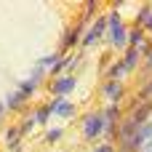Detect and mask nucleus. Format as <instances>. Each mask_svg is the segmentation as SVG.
Returning a JSON list of instances; mask_svg holds the SVG:
<instances>
[{"instance_id": "1", "label": "nucleus", "mask_w": 152, "mask_h": 152, "mask_svg": "<svg viewBox=\"0 0 152 152\" xmlns=\"http://www.w3.org/2000/svg\"><path fill=\"white\" fill-rule=\"evenodd\" d=\"M102 128H104L102 115H88L86 118V139H96L102 134Z\"/></svg>"}, {"instance_id": "2", "label": "nucleus", "mask_w": 152, "mask_h": 152, "mask_svg": "<svg viewBox=\"0 0 152 152\" xmlns=\"http://www.w3.org/2000/svg\"><path fill=\"white\" fill-rule=\"evenodd\" d=\"M110 24H112V40H115V43H126V32H123V27H120L118 13L110 16Z\"/></svg>"}, {"instance_id": "3", "label": "nucleus", "mask_w": 152, "mask_h": 152, "mask_svg": "<svg viewBox=\"0 0 152 152\" xmlns=\"http://www.w3.org/2000/svg\"><path fill=\"white\" fill-rule=\"evenodd\" d=\"M72 88H75V80H72V77H61V80H59V83L53 86V91H56L59 96H64V94H69Z\"/></svg>"}, {"instance_id": "4", "label": "nucleus", "mask_w": 152, "mask_h": 152, "mask_svg": "<svg viewBox=\"0 0 152 152\" xmlns=\"http://www.w3.org/2000/svg\"><path fill=\"white\" fill-rule=\"evenodd\" d=\"M102 32H104V21H96V27H94V29L86 35V40H83V43H86V45H91V43H94V40L102 35Z\"/></svg>"}, {"instance_id": "5", "label": "nucleus", "mask_w": 152, "mask_h": 152, "mask_svg": "<svg viewBox=\"0 0 152 152\" xmlns=\"http://www.w3.org/2000/svg\"><path fill=\"white\" fill-rule=\"evenodd\" d=\"M51 112H59V115H72V104H67V102H53V107H51Z\"/></svg>"}, {"instance_id": "6", "label": "nucleus", "mask_w": 152, "mask_h": 152, "mask_svg": "<svg viewBox=\"0 0 152 152\" xmlns=\"http://www.w3.org/2000/svg\"><path fill=\"white\" fill-rule=\"evenodd\" d=\"M136 56H139V51H136V48H131V51H128V56H126V61H123V72H126V69H131V67L136 64Z\"/></svg>"}, {"instance_id": "7", "label": "nucleus", "mask_w": 152, "mask_h": 152, "mask_svg": "<svg viewBox=\"0 0 152 152\" xmlns=\"http://www.w3.org/2000/svg\"><path fill=\"white\" fill-rule=\"evenodd\" d=\"M136 128H139V126H136V123H134V120H128V123H126V126H123V131H120V136H123V139H131V136H134V131H136Z\"/></svg>"}, {"instance_id": "8", "label": "nucleus", "mask_w": 152, "mask_h": 152, "mask_svg": "<svg viewBox=\"0 0 152 152\" xmlns=\"http://www.w3.org/2000/svg\"><path fill=\"white\" fill-rule=\"evenodd\" d=\"M107 96L118 99V96H120V83H110V86H107Z\"/></svg>"}, {"instance_id": "9", "label": "nucleus", "mask_w": 152, "mask_h": 152, "mask_svg": "<svg viewBox=\"0 0 152 152\" xmlns=\"http://www.w3.org/2000/svg\"><path fill=\"white\" fill-rule=\"evenodd\" d=\"M48 115H51V107H43V110L37 112V123H43V120H48Z\"/></svg>"}, {"instance_id": "10", "label": "nucleus", "mask_w": 152, "mask_h": 152, "mask_svg": "<svg viewBox=\"0 0 152 152\" xmlns=\"http://www.w3.org/2000/svg\"><path fill=\"white\" fill-rule=\"evenodd\" d=\"M19 134H21V131H16V128H11V131H8V136H5V142H8V144H13V142L19 139Z\"/></svg>"}, {"instance_id": "11", "label": "nucleus", "mask_w": 152, "mask_h": 152, "mask_svg": "<svg viewBox=\"0 0 152 152\" xmlns=\"http://www.w3.org/2000/svg\"><path fill=\"white\" fill-rule=\"evenodd\" d=\"M59 136H61V131H59V128H53V131H48V136H45V142H56Z\"/></svg>"}, {"instance_id": "12", "label": "nucleus", "mask_w": 152, "mask_h": 152, "mask_svg": "<svg viewBox=\"0 0 152 152\" xmlns=\"http://www.w3.org/2000/svg\"><path fill=\"white\" fill-rule=\"evenodd\" d=\"M77 37H80V27H75V32H72V35L67 37V45H72V43H75Z\"/></svg>"}, {"instance_id": "13", "label": "nucleus", "mask_w": 152, "mask_h": 152, "mask_svg": "<svg viewBox=\"0 0 152 152\" xmlns=\"http://www.w3.org/2000/svg\"><path fill=\"white\" fill-rule=\"evenodd\" d=\"M131 43H134V45H142V32H139V29L131 35Z\"/></svg>"}, {"instance_id": "14", "label": "nucleus", "mask_w": 152, "mask_h": 152, "mask_svg": "<svg viewBox=\"0 0 152 152\" xmlns=\"http://www.w3.org/2000/svg\"><path fill=\"white\" fill-rule=\"evenodd\" d=\"M120 72H123V64H115V67H112V72H110V75H112V77H118V75H120Z\"/></svg>"}, {"instance_id": "15", "label": "nucleus", "mask_w": 152, "mask_h": 152, "mask_svg": "<svg viewBox=\"0 0 152 152\" xmlns=\"http://www.w3.org/2000/svg\"><path fill=\"white\" fill-rule=\"evenodd\" d=\"M96 152H112V147H110V144H102V147H99Z\"/></svg>"}, {"instance_id": "16", "label": "nucleus", "mask_w": 152, "mask_h": 152, "mask_svg": "<svg viewBox=\"0 0 152 152\" xmlns=\"http://www.w3.org/2000/svg\"><path fill=\"white\" fill-rule=\"evenodd\" d=\"M147 27H150V29H152V16H150V19H147Z\"/></svg>"}, {"instance_id": "17", "label": "nucleus", "mask_w": 152, "mask_h": 152, "mask_svg": "<svg viewBox=\"0 0 152 152\" xmlns=\"http://www.w3.org/2000/svg\"><path fill=\"white\" fill-rule=\"evenodd\" d=\"M0 110H3V107H0Z\"/></svg>"}]
</instances>
